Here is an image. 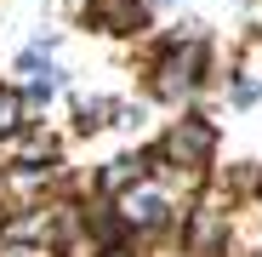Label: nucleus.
Returning <instances> with one entry per match:
<instances>
[{"mask_svg":"<svg viewBox=\"0 0 262 257\" xmlns=\"http://www.w3.org/2000/svg\"><path fill=\"white\" fill-rule=\"evenodd\" d=\"M0 126H12V103L6 97H0Z\"/></svg>","mask_w":262,"mask_h":257,"instance_id":"obj_1","label":"nucleus"}]
</instances>
